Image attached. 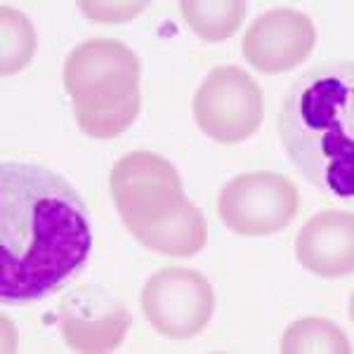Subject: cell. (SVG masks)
<instances>
[{
	"instance_id": "1",
	"label": "cell",
	"mask_w": 354,
	"mask_h": 354,
	"mask_svg": "<svg viewBox=\"0 0 354 354\" xmlns=\"http://www.w3.org/2000/svg\"><path fill=\"white\" fill-rule=\"evenodd\" d=\"M90 250V210L64 177L36 163L0 165L3 307L59 293L83 272Z\"/></svg>"
},
{
	"instance_id": "2",
	"label": "cell",
	"mask_w": 354,
	"mask_h": 354,
	"mask_svg": "<svg viewBox=\"0 0 354 354\" xmlns=\"http://www.w3.org/2000/svg\"><path fill=\"white\" fill-rule=\"evenodd\" d=\"M279 137L290 163L317 189L354 198V68L319 64L288 88Z\"/></svg>"
},
{
	"instance_id": "3",
	"label": "cell",
	"mask_w": 354,
	"mask_h": 354,
	"mask_svg": "<svg viewBox=\"0 0 354 354\" xmlns=\"http://www.w3.org/2000/svg\"><path fill=\"white\" fill-rule=\"evenodd\" d=\"M109 192L123 225L145 248L192 258L205 245L201 210L182 192L175 165L151 151H133L113 165Z\"/></svg>"
},
{
	"instance_id": "4",
	"label": "cell",
	"mask_w": 354,
	"mask_h": 354,
	"mask_svg": "<svg viewBox=\"0 0 354 354\" xmlns=\"http://www.w3.org/2000/svg\"><path fill=\"white\" fill-rule=\"evenodd\" d=\"M64 88L78 128L95 140H113L140 113V62L121 41L90 38L66 57Z\"/></svg>"
},
{
	"instance_id": "5",
	"label": "cell",
	"mask_w": 354,
	"mask_h": 354,
	"mask_svg": "<svg viewBox=\"0 0 354 354\" xmlns=\"http://www.w3.org/2000/svg\"><path fill=\"white\" fill-rule=\"evenodd\" d=\"M298 203V189L288 177L260 170L227 182L218 210L222 222L239 236H272L293 222Z\"/></svg>"
},
{
	"instance_id": "6",
	"label": "cell",
	"mask_w": 354,
	"mask_h": 354,
	"mask_svg": "<svg viewBox=\"0 0 354 354\" xmlns=\"http://www.w3.org/2000/svg\"><path fill=\"white\" fill-rule=\"evenodd\" d=\"M194 118L210 140L236 145L262 123V93L239 66H220L208 73L194 97Z\"/></svg>"
},
{
	"instance_id": "7",
	"label": "cell",
	"mask_w": 354,
	"mask_h": 354,
	"mask_svg": "<svg viewBox=\"0 0 354 354\" xmlns=\"http://www.w3.org/2000/svg\"><path fill=\"white\" fill-rule=\"evenodd\" d=\"M142 310L165 338H192L208 326L215 295L203 274L168 267L145 283Z\"/></svg>"
},
{
	"instance_id": "8",
	"label": "cell",
	"mask_w": 354,
	"mask_h": 354,
	"mask_svg": "<svg viewBox=\"0 0 354 354\" xmlns=\"http://www.w3.org/2000/svg\"><path fill=\"white\" fill-rule=\"evenodd\" d=\"M317 31L307 15L290 8L262 12L243 36V57L260 73H283L312 55Z\"/></svg>"
},
{
	"instance_id": "9",
	"label": "cell",
	"mask_w": 354,
	"mask_h": 354,
	"mask_svg": "<svg viewBox=\"0 0 354 354\" xmlns=\"http://www.w3.org/2000/svg\"><path fill=\"white\" fill-rule=\"evenodd\" d=\"M295 255L317 277L340 279L354 270V218L345 210L314 215L298 234Z\"/></svg>"
},
{
	"instance_id": "10",
	"label": "cell",
	"mask_w": 354,
	"mask_h": 354,
	"mask_svg": "<svg viewBox=\"0 0 354 354\" xmlns=\"http://www.w3.org/2000/svg\"><path fill=\"white\" fill-rule=\"evenodd\" d=\"M182 17L189 28L203 41H225L236 33L245 17V3L225 0V3H203V0H182Z\"/></svg>"
},
{
	"instance_id": "11",
	"label": "cell",
	"mask_w": 354,
	"mask_h": 354,
	"mask_svg": "<svg viewBox=\"0 0 354 354\" xmlns=\"http://www.w3.org/2000/svg\"><path fill=\"white\" fill-rule=\"evenodd\" d=\"M281 352H340L350 354V340L342 335V330L326 319H302L290 324L286 335L281 340Z\"/></svg>"
},
{
	"instance_id": "12",
	"label": "cell",
	"mask_w": 354,
	"mask_h": 354,
	"mask_svg": "<svg viewBox=\"0 0 354 354\" xmlns=\"http://www.w3.org/2000/svg\"><path fill=\"white\" fill-rule=\"evenodd\" d=\"M130 326V317L128 312H113L111 317H106L100 324H78V322H64L62 333L68 345L73 350L81 352H106L113 350L118 342L123 340L125 328Z\"/></svg>"
},
{
	"instance_id": "13",
	"label": "cell",
	"mask_w": 354,
	"mask_h": 354,
	"mask_svg": "<svg viewBox=\"0 0 354 354\" xmlns=\"http://www.w3.org/2000/svg\"><path fill=\"white\" fill-rule=\"evenodd\" d=\"M3 76L28 66L36 50V33L21 12L3 5Z\"/></svg>"
}]
</instances>
